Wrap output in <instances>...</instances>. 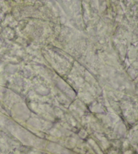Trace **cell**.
Returning a JSON list of instances; mask_svg holds the SVG:
<instances>
[]
</instances>
